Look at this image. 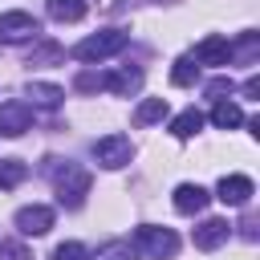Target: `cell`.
Listing matches in <instances>:
<instances>
[{
    "label": "cell",
    "instance_id": "cell-3",
    "mask_svg": "<svg viewBox=\"0 0 260 260\" xmlns=\"http://www.w3.org/2000/svg\"><path fill=\"white\" fill-rule=\"evenodd\" d=\"M89 171L85 167H73V162H65V171L57 175V199H61V207H81V199L89 195Z\"/></svg>",
    "mask_w": 260,
    "mask_h": 260
},
{
    "label": "cell",
    "instance_id": "cell-18",
    "mask_svg": "<svg viewBox=\"0 0 260 260\" xmlns=\"http://www.w3.org/2000/svg\"><path fill=\"white\" fill-rule=\"evenodd\" d=\"M199 126H203V114H199V110H183V114L171 122V134H175V138H191V134H199Z\"/></svg>",
    "mask_w": 260,
    "mask_h": 260
},
{
    "label": "cell",
    "instance_id": "cell-4",
    "mask_svg": "<svg viewBox=\"0 0 260 260\" xmlns=\"http://www.w3.org/2000/svg\"><path fill=\"white\" fill-rule=\"evenodd\" d=\"M93 158H98L106 171H118V167H126V162L134 158V142H130L126 134H106V138L93 142Z\"/></svg>",
    "mask_w": 260,
    "mask_h": 260
},
{
    "label": "cell",
    "instance_id": "cell-20",
    "mask_svg": "<svg viewBox=\"0 0 260 260\" xmlns=\"http://www.w3.org/2000/svg\"><path fill=\"white\" fill-rule=\"evenodd\" d=\"M65 53H61V45L57 41H45V45H37L32 53H28V65H53V61H61Z\"/></svg>",
    "mask_w": 260,
    "mask_h": 260
},
{
    "label": "cell",
    "instance_id": "cell-16",
    "mask_svg": "<svg viewBox=\"0 0 260 260\" xmlns=\"http://www.w3.org/2000/svg\"><path fill=\"white\" fill-rule=\"evenodd\" d=\"M28 179V167L20 158H0V191H12Z\"/></svg>",
    "mask_w": 260,
    "mask_h": 260
},
{
    "label": "cell",
    "instance_id": "cell-13",
    "mask_svg": "<svg viewBox=\"0 0 260 260\" xmlns=\"http://www.w3.org/2000/svg\"><path fill=\"white\" fill-rule=\"evenodd\" d=\"M240 122H244V110H240L236 102H223V98H219V102L211 106V126H215V130H236Z\"/></svg>",
    "mask_w": 260,
    "mask_h": 260
},
{
    "label": "cell",
    "instance_id": "cell-1",
    "mask_svg": "<svg viewBox=\"0 0 260 260\" xmlns=\"http://www.w3.org/2000/svg\"><path fill=\"white\" fill-rule=\"evenodd\" d=\"M134 248H138L142 256H150V260H175V252H179V236H175L171 228L142 223V228L134 232Z\"/></svg>",
    "mask_w": 260,
    "mask_h": 260
},
{
    "label": "cell",
    "instance_id": "cell-14",
    "mask_svg": "<svg viewBox=\"0 0 260 260\" xmlns=\"http://www.w3.org/2000/svg\"><path fill=\"white\" fill-rule=\"evenodd\" d=\"M85 12H89L85 0H49V16L61 20V24H73V20H81Z\"/></svg>",
    "mask_w": 260,
    "mask_h": 260
},
{
    "label": "cell",
    "instance_id": "cell-5",
    "mask_svg": "<svg viewBox=\"0 0 260 260\" xmlns=\"http://www.w3.org/2000/svg\"><path fill=\"white\" fill-rule=\"evenodd\" d=\"M24 130H32V106L20 102V98L4 102V106H0V134H4V138H20Z\"/></svg>",
    "mask_w": 260,
    "mask_h": 260
},
{
    "label": "cell",
    "instance_id": "cell-22",
    "mask_svg": "<svg viewBox=\"0 0 260 260\" xmlns=\"http://www.w3.org/2000/svg\"><path fill=\"white\" fill-rule=\"evenodd\" d=\"M53 260H89V252H85V248H81L77 240H69V244H57Z\"/></svg>",
    "mask_w": 260,
    "mask_h": 260
},
{
    "label": "cell",
    "instance_id": "cell-10",
    "mask_svg": "<svg viewBox=\"0 0 260 260\" xmlns=\"http://www.w3.org/2000/svg\"><path fill=\"white\" fill-rule=\"evenodd\" d=\"M228 236H232V223H228V219H203V223L191 232L195 248H203V252H215L219 244H228Z\"/></svg>",
    "mask_w": 260,
    "mask_h": 260
},
{
    "label": "cell",
    "instance_id": "cell-24",
    "mask_svg": "<svg viewBox=\"0 0 260 260\" xmlns=\"http://www.w3.org/2000/svg\"><path fill=\"white\" fill-rule=\"evenodd\" d=\"M207 93H211V98H215V102H219V98H223V93H232V77H215V81H211V85H207Z\"/></svg>",
    "mask_w": 260,
    "mask_h": 260
},
{
    "label": "cell",
    "instance_id": "cell-6",
    "mask_svg": "<svg viewBox=\"0 0 260 260\" xmlns=\"http://www.w3.org/2000/svg\"><path fill=\"white\" fill-rule=\"evenodd\" d=\"M12 223H16L20 236H45V232L53 228V207H45V203H28V207L16 211Z\"/></svg>",
    "mask_w": 260,
    "mask_h": 260
},
{
    "label": "cell",
    "instance_id": "cell-15",
    "mask_svg": "<svg viewBox=\"0 0 260 260\" xmlns=\"http://www.w3.org/2000/svg\"><path fill=\"white\" fill-rule=\"evenodd\" d=\"M28 98H32L37 106H45V110H57L61 98H65V89H57V85H49V81H28Z\"/></svg>",
    "mask_w": 260,
    "mask_h": 260
},
{
    "label": "cell",
    "instance_id": "cell-8",
    "mask_svg": "<svg viewBox=\"0 0 260 260\" xmlns=\"http://www.w3.org/2000/svg\"><path fill=\"white\" fill-rule=\"evenodd\" d=\"M252 195H256V187H252L248 175H223V179L215 183V199H223L228 207H244Z\"/></svg>",
    "mask_w": 260,
    "mask_h": 260
},
{
    "label": "cell",
    "instance_id": "cell-7",
    "mask_svg": "<svg viewBox=\"0 0 260 260\" xmlns=\"http://www.w3.org/2000/svg\"><path fill=\"white\" fill-rule=\"evenodd\" d=\"M191 61H195V65H228V61H232V41L219 37V32H211V37H203V41L195 45Z\"/></svg>",
    "mask_w": 260,
    "mask_h": 260
},
{
    "label": "cell",
    "instance_id": "cell-25",
    "mask_svg": "<svg viewBox=\"0 0 260 260\" xmlns=\"http://www.w3.org/2000/svg\"><path fill=\"white\" fill-rule=\"evenodd\" d=\"M0 256H8V260H28V252H24L20 244H4V240H0Z\"/></svg>",
    "mask_w": 260,
    "mask_h": 260
},
{
    "label": "cell",
    "instance_id": "cell-23",
    "mask_svg": "<svg viewBox=\"0 0 260 260\" xmlns=\"http://www.w3.org/2000/svg\"><path fill=\"white\" fill-rule=\"evenodd\" d=\"M77 89L81 93H98V89H106V77L102 73H81L77 77Z\"/></svg>",
    "mask_w": 260,
    "mask_h": 260
},
{
    "label": "cell",
    "instance_id": "cell-21",
    "mask_svg": "<svg viewBox=\"0 0 260 260\" xmlns=\"http://www.w3.org/2000/svg\"><path fill=\"white\" fill-rule=\"evenodd\" d=\"M130 256H134L130 240H110V244H102V248H98V256H93V260H130Z\"/></svg>",
    "mask_w": 260,
    "mask_h": 260
},
{
    "label": "cell",
    "instance_id": "cell-2",
    "mask_svg": "<svg viewBox=\"0 0 260 260\" xmlns=\"http://www.w3.org/2000/svg\"><path fill=\"white\" fill-rule=\"evenodd\" d=\"M126 41H130V37H126L122 28H102V32H93V37H85L81 45H73V57H77V61H106V57L122 53Z\"/></svg>",
    "mask_w": 260,
    "mask_h": 260
},
{
    "label": "cell",
    "instance_id": "cell-11",
    "mask_svg": "<svg viewBox=\"0 0 260 260\" xmlns=\"http://www.w3.org/2000/svg\"><path fill=\"white\" fill-rule=\"evenodd\" d=\"M207 191L199 187V183H179L175 187V211H183V215H199L203 207H207Z\"/></svg>",
    "mask_w": 260,
    "mask_h": 260
},
{
    "label": "cell",
    "instance_id": "cell-26",
    "mask_svg": "<svg viewBox=\"0 0 260 260\" xmlns=\"http://www.w3.org/2000/svg\"><path fill=\"white\" fill-rule=\"evenodd\" d=\"M244 93L256 98V93H260V77H248V81H244Z\"/></svg>",
    "mask_w": 260,
    "mask_h": 260
},
{
    "label": "cell",
    "instance_id": "cell-9",
    "mask_svg": "<svg viewBox=\"0 0 260 260\" xmlns=\"http://www.w3.org/2000/svg\"><path fill=\"white\" fill-rule=\"evenodd\" d=\"M37 32H41V24H37V16H28V12H4V16H0V41H8V45L28 41V37H37Z\"/></svg>",
    "mask_w": 260,
    "mask_h": 260
},
{
    "label": "cell",
    "instance_id": "cell-12",
    "mask_svg": "<svg viewBox=\"0 0 260 260\" xmlns=\"http://www.w3.org/2000/svg\"><path fill=\"white\" fill-rule=\"evenodd\" d=\"M138 85H142V73H138V69H118V73H110V77H106V89H110V93H118V98L138 93Z\"/></svg>",
    "mask_w": 260,
    "mask_h": 260
},
{
    "label": "cell",
    "instance_id": "cell-17",
    "mask_svg": "<svg viewBox=\"0 0 260 260\" xmlns=\"http://www.w3.org/2000/svg\"><path fill=\"white\" fill-rule=\"evenodd\" d=\"M167 114V98H146L138 110H134V126H150V122H162Z\"/></svg>",
    "mask_w": 260,
    "mask_h": 260
},
{
    "label": "cell",
    "instance_id": "cell-19",
    "mask_svg": "<svg viewBox=\"0 0 260 260\" xmlns=\"http://www.w3.org/2000/svg\"><path fill=\"white\" fill-rule=\"evenodd\" d=\"M195 77H199V65H195L191 57H179V61L171 65V81H175V85H195Z\"/></svg>",
    "mask_w": 260,
    "mask_h": 260
}]
</instances>
